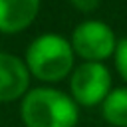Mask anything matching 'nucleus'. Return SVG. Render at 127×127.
I'll return each instance as SVG.
<instances>
[{"label":"nucleus","instance_id":"nucleus-5","mask_svg":"<svg viewBox=\"0 0 127 127\" xmlns=\"http://www.w3.org/2000/svg\"><path fill=\"white\" fill-rule=\"evenodd\" d=\"M30 71L24 60L0 52V103L16 101L28 93Z\"/></svg>","mask_w":127,"mask_h":127},{"label":"nucleus","instance_id":"nucleus-3","mask_svg":"<svg viewBox=\"0 0 127 127\" xmlns=\"http://www.w3.org/2000/svg\"><path fill=\"white\" fill-rule=\"evenodd\" d=\"M69 89L77 105H101L111 93V73L103 62H83L71 71Z\"/></svg>","mask_w":127,"mask_h":127},{"label":"nucleus","instance_id":"nucleus-7","mask_svg":"<svg viewBox=\"0 0 127 127\" xmlns=\"http://www.w3.org/2000/svg\"><path fill=\"white\" fill-rule=\"evenodd\" d=\"M103 119L113 127H127V87H115L101 103Z\"/></svg>","mask_w":127,"mask_h":127},{"label":"nucleus","instance_id":"nucleus-1","mask_svg":"<svg viewBox=\"0 0 127 127\" xmlns=\"http://www.w3.org/2000/svg\"><path fill=\"white\" fill-rule=\"evenodd\" d=\"M20 117L26 127H75L79 105L60 89L36 87L22 97Z\"/></svg>","mask_w":127,"mask_h":127},{"label":"nucleus","instance_id":"nucleus-8","mask_svg":"<svg viewBox=\"0 0 127 127\" xmlns=\"http://www.w3.org/2000/svg\"><path fill=\"white\" fill-rule=\"evenodd\" d=\"M113 58H115V67H117L119 75L123 77V81H127V38L117 42Z\"/></svg>","mask_w":127,"mask_h":127},{"label":"nucleus","instance_id":"nucleus-9","mask_svg":"<svg viewBox=\"0 0 127 127\" xmlns=\"http://www.w3.org/2000/svg\"><path fill=\"white\" fill-rule=\"evenodd\" d=\"M79 12H93L99 6V0H69Z\"/></svg>","mask_w":127,"mask_h":127},{"label":"nucleus","instance_id":"nucleus-6","mask_svg":"<svg viewBox=\"0 0 127 127\" xmlns=\"http://www.w3.org/2000/svg\"><path fill=\"white\" fill-rule=\"evenodd\" d=\"M40 0H0V32L18 34L38 16Z\"/></svg>","mask_w":127,"mask_h":127},{"label":"nucleus","instance_id":"nucleus-4","mask_svg":"<svg viewBox=\"0 0 127 127\" xmlns=\"http://www.w3.org/2000/svg\"><path fill=\"white\" fill-rule=\"evenodd\" d=\"M71 48L75 56L85 62H103L115 54L117 40L113 30L101 20H85L75 26L71 34Z\"/></svg>","mask_w":127,"mask_h":127},{"label":"nucleus","instance_id":"nucleus-2","mask_svg":"<svg viewBox=\"0 0 127 127\" xmlns=\"http://www.w3.org/2000/svg\"><path fill=\"white\" fill-rule=\"evenodd\" d=\"M75 52L71 42L60 34H42L26 50V65L30 75L40 81H60L73 71Z\"/></svg>","mask_w":127,"mask_h":127}]
</instances>
